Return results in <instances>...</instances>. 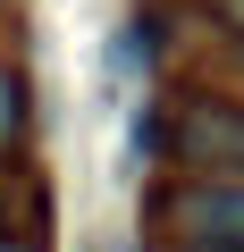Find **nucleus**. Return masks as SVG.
Listing matches in <instances>:
<instances>
[{
	"mask_svg": "<svg viewBox=\"0 0 244 252\" xmlns=\"http://www.w3.org/2000/svg\"><path fill=\"white\" fill-rule=\"evenodd\" d=\"M169 227H177L185 252H244V185H227V177H194V185H177Z\"/></svg>",
	"mask_w": 244,
	"mask_h": 252,
	"instance_id": "obj_1",
	"label": "nucleus"
},
{
	"mask_svg": "<svg viewBox=\"0 0 244 252\" xmlns=\"http://www.w3.org/2000/svg\"><path fill=\"white\" fill-rule=\"evenodd\" d=\"M17 126H26V84L17 67H0V143H17Z\"/></svg>",
	"mask_w": 244,
	"mask_h": 252,
	"instance_id": "obj_2",
	"label": "nucleus"
},
{
	"mask_svg": "<svg viewBox=\"0 0 244 252\" xmlns=\"http://www.w3.org/2000/svg\"><path fill=\"white\" fill-rule=\"evenodd\" d=\"M84 252H118V235H93V244H84Z\"/></svg>",
	"mask_w": 244,
	"mask_h": 252,
	"instance_id": "obj_3",
	"label": "nucleus"
},
{
	"mask_svg": "<svg viewBox=\"0 0 244 252\" xmlns=\"http://www.w3.org/2000/svg\"><path fill=\"white\" fill-rule=\"evenodd\" d=\"M219 9H227V17H236V26H244V0H219Z\"/></svg>",
	"mask_w": 244,
	"mask_h": 252,
	"instance_id": "obj_4",
	"label": "nucleus"
}]
</instances>
